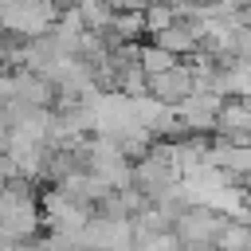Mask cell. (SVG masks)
I'll use <instances>...</instances> for the list:
<instances>
[{
    "mask_svg": "<svg viewBox=\"0 0 251 251\" xmlns=\"http://www.w3.org/2000/svg\"><path fill=\"white\" fill-rule=\"evenodd\" d=\"M59 20L55 0H0V31L16 39L47 35Z\"/></svg>",
    "mask_w": 251,
    "mask_h": 251,
    "instance_id": "cell-1",
    "label": "cell"
}]
</instances>
